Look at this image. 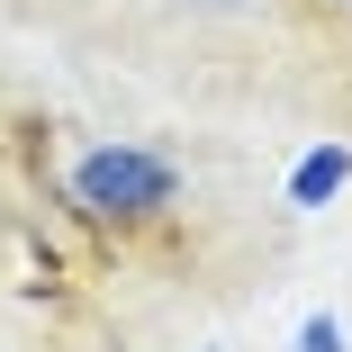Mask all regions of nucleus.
<instances>
[{
    "label": "nucleus",
    "mask_w": 352,
    "mask_h": 352,
    "mask_svg": "<svg viewBox=\"0 0 352 352\" xmlns=\"http://www.w3.org/2000/svg\"><path fill=\"white\" fill-rule=\"evenodd\" d=\"M73 199L91 217H109V226H145V217H163L181 199V172L163 154H145V145H100V154L73 163Z\"/></svg>",
    "instance_id": "1"
},
{
    "label": "nucleus",
    "mask_w": 352,
    "mask_h": 352,
    "mask_svg": "<svg viewBox=\"0 0 352 352\" xmlns=\"http://www.w3.org/2000/svg\"><path fill=\"white\" fill-rule=\"evenodd\" d=\"M343 181H352V154H343V145H316V154L298 163V181H289V199H298V208H316V199H334Z\"/></svg>",
    "instance_id": "2"
},
{
    "label": "nucleus",
    "mask_w": 352,
    "mask_h": 352,
    "mask_svg": "<svg viewBox=\"0 0 352 352\" xmlns=\"http://www.w3.org/2000/svg\"><path fill=\"white\" fill-rule=\"evenodd\" d=\"M298 352H343V325H334V316H307V325H298Z\"/></svg>",
    "instance_id": "3"
}]
</instances>
